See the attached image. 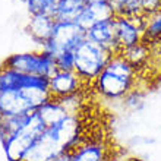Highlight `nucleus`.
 Here are the masks:
<instances>
[{
  "mask_svg": "<svg viewBox=\"0 0 161 161\" xmlns=\"http://www.w3.org/2000/svg\"><path fill=\"white\" fill-rule=\"evenodd\" d=\"M86 6L85 0H59L53 16L56 21L75 22Z\"/></svg>",
  "mask_w": 161,
  "mask_h": 161,
  "instance_id": "16",
  "label": "nucleus"
},
{
  "mask_svg": "<svg viewBox=\"0 0 161 161\" xmlns=\"http://www.w3.org/2000/svg\"><path fill=\"white\" fill-rule=\"evenodd\" d=\"M21 89H37L50 91L48 78L26 75L0 64V92L3 91H21Z\"/></svg>",
  "mask_w": 161,
  "mask_h": 161,
  "instance_id": "8",
  "label": "nucleus"
},
{
  "mask_svg": "<svg viewBox=\"0 0 161 161\" xmlns=\"http://www.w3.org/2000/svg\"><path fill=\"white\" fill-rule=\"evenodd\" d=\"M56 25V19L53 15H31L30 21L25 26L26 34L31 37V40L37 44H40V47L50 40L51 34H53V28Z\"/></svg>",
  "mask_w": 161,
  "mask_h": 161,
  "instance_id": "12",
  "label": "nucleus"
},
{
  "mask_svg": "<svg viewBox=\"0 0 161 161\" xmlns=\"http://www.w3.org/2000/svg\"><path fill=\"white\" fill-rule=\"evenodd\" d=\"M37 113L41 117V120L46 123V126L54 125V123L60 122L62 119L68 117L69 114H72L75 111H70L69 107L64 104L60 98H50L47 103H44L41 107L37 108Z\"/></svg>",
  "mask_w": 161,
  "mask_h": 161,
  "instance_id": "15",
  "label": "nucleus"
},
{
  "mask_svg": "<svg viewBox=\"0 0 161 161\" xmlns=\"http://www.w3.org/2000/svg\"><path fill=\"white\" fill-rule=\"evenodd\" d=\"M120 54L135 68V66H139L141 63H144L145 60L148 59L149 48H148V46L145 44V41H141V42H138V44H135V46L129 47V48L122 50Z\"/></svg>",
  "mask_w": 161,
  "mask_h": 161,
  "instance_id": "18",
  "label": "nucleus"
},
{
  "mask_svg": "<svg viewBox=\"0 0 161 161\" xmlns=\"http://www.w3.org/2000/svg\"><path fill=\"white\" fill-rule=\"evenodd\" d=\"M127 161H142V160H139V158H129Z\"/></svg>",
  "mask_w": 161,
  "mask_h": 161,
  "instance_id": "25",
  "label": "nucleus"
},
{
  "mask_svg": "<svg viewBox=\"0 0 161 161\" xmlns=\"http://www.w3.org/2000/svg\"><path fill=\"white\" fill-rule=\"evenodd\" d=\"M110 3L114 16H138L142 15L141 0H107Z\"/></svg>",
  "mask_w": 161,
  "mask_h": 161,
  "instance_id": "17",
  "label": "nucleus"
},
{
  "mask_svg": "<svg viewBox=\"0 0 161 161\" xmlns=\"http://www.w3.org/2000/svg\"><path fill=\"white\" fill-rule=\"evenodd\" d=\"M2 64L21 73L44 78H50L57 70L56 60L42 50L15 53V54L8 56Z\"/></svg>",
  "mask_w": 161,
  "mask_h": 161,
  "instance_id": "6",
  "label": "nucleus"
},
{
  "mask_svg": "<svg viewBox=\"0 0 161 161\" xmlns=\"http://www.w3.org/2000/svg\"><path fill=\"white\" fill-rule=\"evenodd\" d=\"M148 41H157L161 40V10L148 15L147 22H145V30H144V38Z\"/></svg>",
  "mask_w": 161,
  "mask_h": 161,
  "instance_id": "19",
  "label": "nucleus"
},
{
  "mask_svg": "<svg viewBox=\"0 0 161 161\" xmlns=\"http://www.w3.org/2000/svg\"><path fill=\"white\" fill-rule=\"evenodd\" d=\"M54 60H56V66H57L59 70H73L75 69V56H73V51L62 53Z\"/></svg>",
  "mask_w": 161,
  "mask_h": 161,
  "instance_id": "21",
  "label": "nucleus"
},
{
  "mask_svg": "<svg viewBox=\"0 0 161 161\" xmlns=\"http://www.w3.org/2000/svg\"><path fill=\"white\" fill-rule=\"evenodd\" d=\"M46 127V123L41 120L37 111L30 113L26 123L19 130L0 141L8 161H24L30 148Z\"/></svg>",
  "mask_w": 161,
  "mask_h": 161,
  "instance_id": "4",
  "label": "nucleus"
},
{
  "mask_svg": "<svg viewBox=\"0 0 161 161\" xmlns=\"http://www.w3.org/2000/svg\"><path fill=\"white\" fill-rule=\"evenodd\" d=\"M84 141L79 113H72L60 122L47 126L30 148L24 161H53L72 151Z\"/></svg>",
  "mask_w": 161,
  "mask_h": 161,
  "instance_id": "1",
  "label": "nucleus"
},
{
  "mask_svg": "<svg viewBox=\"0 0 161 161\" xmlns=\"http://www.w3.org/2000/svg\"><path fill=\"white\" fill-rule=\"evenodd\" d=\"M51 97L50 91L21 89L0 92V116H22L35 111Z\"/></svg>",
  "mask_w": 161,
  "mask_h": 161,
  "instance_id": "5",
  "label": "nucleus"
},
{
  "mask_svg": "<svg viewBox=\"0 0 161 161\" xmlns=\"http://www.w3.org/2000/svg\"><path fill=\"white\" fill-rule=\"evenodd\" d=\"M141 6H142V13L148 16L161 10V0H141Z\"/></svg>",
  "mask_w": 161,
  "mask_h": 161,
  "instance_id": "22",
  "label": "nucleus"
},
{
  "mask_svg": "<svg viewBox=\"0 0 161 161\" xmlns=\"http://www.w3.org/2000/svg\"><path fill=\"white\" fill-rule=\"evenodd\" d=\"M86 38L85 32L76 22H62L56 21V25L53 28V34L50 40L44 42L40 50L56 59L62 53L75 51L76 47Z\"/></svg>",
  "mask_w": 161,
  "mask_h": 161,
  "instance_id": "7",
  "label": "nucleus"
},
{
  "mask_svg": "<svg viewBox=\"0 0 161 161\" xmlns=\"http://www.w3.org/2000/svg\"><path fill=\"white\" fill-rule=\"evenodd\" d=\"M86 3H97V2H107V0H85Z\"/></svg>",
  "mask_w": 161,
  "mask_h": 161,
  "instance_id": "24",
  "label": "nucleus"
},
{
  "mask_svg": "<svg viewBox=\"0 0 161 161\" xmlns=\"http://www.w3.org/2000/svg\"><path fill=\"white\" fill-rule=\"evenodd\" d=\"M59 0H26L25 4L30 15H53Z\"/></svg>",
  "mask_w": 161,
  "mask_h": 161,
  "instance_id": "20",
  "label": "nucleus"
},
{
  "mask_svg": "<svg viewBox=\"0 0 161 161\" xmlns=\"http://www.w3.org/2000/svg\"><path fill=\"white\" fill-rule=\"evenodd\" d=\"M75 56V72L82 79V82L95 80L97 76L104 70L107 63L111 60L113 53L106 47L85 38L73 51Z\"/></svg>",
  "mask_w": 161,
  "mask_h": 161,
  "instance_id": "3",
  "label": "nucleus"
},
{
  "mask_svg": "<svg viewBox=\"0 0 161 161\" xmlns=\"http://www.w3.org/2000/svg\"><path fill=\"white\" fill-rule=\"evenodd\" d=\"M133 82L135 68L122 54H114L94 80V88L107 100H120L132 92Z\"/></svg>",
  "mask_w": 161,
  "mask_h": 161,
  "instance_id": "2",
  "label": "nucleus"
},
{
  "mask_svg": "<svg viewBox=\"0 0 161 161\" xmlns=\"http://www.w3.org/2000/svg\"><path fill=\"white\" fill-rule=\"evenodd\" d=\"M86 38L91 41L97 42L100 46L106 47L107 50H110L113 54H119L120 48L117 44V38H116V24L114 18L106 19L95 24L86 31Z\"/></svg>",
  "mask_w": 161,
  "mask_h": 161,
  "instance_id": "11",
  "label": "nucleus"
},
{
  "mask_svg": "<svg viewBox=\"0 0 161 161\" xmlns=\"http://www.w3.org/2000/svg\"><path fill=\"white\" fill-rule=\"evenodd\" d=\"M145 22H147V15H138V16H114L116 24V38L119 44L120 53L125 48L135 46L142 41L144 38ZM119 53V54H120Z\"/></svg>",
  "mask_w": 161,
  "mask_h": 161,
  "instance_id": "9",
  "label": "nucleus"
},
{
  "mask_svg": "<svg viewBox=\"0 0 161 161\" xmlns=\"http://www.w3.org/2000/svg\"><path fill=\"white\" fill-rule=\"evenodd\" d=\"M70 161H110L108 148L100 141H82L70 151Z\"/></svg>",
  "mask_w": 161,
  "mask_h": 161,
  "instance_id": "14",
  "label": "nucleus"
},
{
  "mask_svg": "<svg viewBox=\"0 0 161 161\" xmlns=\"http://www.w3.org/2000/svg\"><path fill=\"white\" fill-rule=\"evenodd\" d=\"M82 79L75 70H56L48 78V88L53 98H66L79 92Z\"/></svg>",
  "mask_w": 161,
  "mask_h": 161,
  "instance_id": "10",
  "label": "nucleus"
},
{
  "mask_svg": "<svg viewBox=\"0 0 161 161\" xmlns=\"http://www.w3.org/2000/svg\"><path fill=\"white\" fill-rule=\"evenodd\" d=\"M21 2H24V3H25V2H26V0H21Z\"/></svg>",
  "mask_w": 161,
  "mask_h": 161,
  "instance_id": "26",
  "label": "nucleus"
},
{
  "mask_svg": "<svg viewBox=\"0 0 161 161\" xmlns=\"http://www.w3.org/2000/svg\"><path fill=\"white\" fill-rule=\"evenodd\" d=\"M110 18H114V12H113L110 3L108 2H97V3H86L85 9L75 22L86 32L95 24L110 19Z\"/></svg>",
  "mask_w": 161,
  "mask_h": 161,
  "instance_id": "13",
  "label": "nucleus"
},
{
  "mask_svg": "<svg viewBox=\"0 0 161 161\" xmlns=\"http://www.w3.org/2000/svg\"><path fill=\"white\" fill-rule=\"evenodd\" d=\"M53 161H70V151H69V153L62 154V155H59V157L56 158V160H53Z\"/></svg>",
  "mask_w": 161,
  "mask_h": 161,
  "instance_id": "23",
  "label": "nucleus"
}]
</instances>
